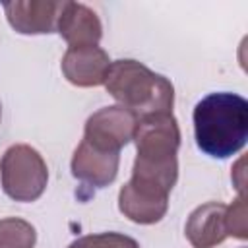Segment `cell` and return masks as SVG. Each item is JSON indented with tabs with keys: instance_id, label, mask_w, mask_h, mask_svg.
I'll list each match as a JSON object with an SVG mask.
<instances>
[{
	"instance_id": "11",
	"label": "cell",
	"mask_w": 248,
	"mask_h": 248,
	"mask_svg": "<svg viewBox=\"0 0 248 248\" xmlns=\"http://www.w3.org/2000/svg\"><path fill=\"white\" fill-rule=\"evenodd\" d=\"M35 227L25 219H0V248H35Z\"/></svg>"
},
{
	"instance_id": "9",
	"label": "cell",
	"mask_w": 248,
	"mask_h": 248,
	"mask_svg": "<svg viewBox=\"0 0 248 248\" xmlns=\"http://www.w3.org/2000/svg\"><path fill=\"white\" fill-rule=\"evenodd\" d=\"M120 153H107L91 147L81 140L72 157V174L95 188L108 186L118 174Z\"/></svg>"
},
{
	"instance_id": "12",
	"label": "cell",
	"mask_w": 248,
	"mask_h": 248,
	"mask_svg": "<svg viewBox=\"0 0 248 248\" xmlns=\"http://www.w3.org/2000/svg\"><path fill=\"white\" fill-rule=\"evenodd\" d=\"M68 248H140V244L122 232H99L85 234L74 240Z\"/></svg>"
},
{
	"instance_id": "7",
	"label": "cell",
	"mask_w": 248,
	"mask_h": 248,
	"mask_svg": "<svg viewBox=\"0 0 248 248\" xmlns=\"http://www.w3.org/2000/svg\"><path fill=\"white\" fill-rule=\"evenodd\" d=\"M62 4L64 2H52V0H16V2H6L4 12L10 25L17 33L43 35L56 31Z\"/></svg>"
},
{
	"instance_id": "13",
	"label": "cell",
	"mask_w": 248,
	"mask_h": 248,
	"mask_svg": "<svg viewBox=\"0 0 248 248\" xmlns=\"http://www.w3.org/2000/svg\"><path fill=\"white\" fill-rule=\"evenodd\" d=\"M227 232L234 238L244 240L248 236V225H246V196L238 194V198L232 202V205H227Z\"/></svg>"
},
{
	"instance_id": "6",
	"label": "cell",
	"mask_w": 248,
	"mask_h": 248,
	"mask_svg": "<svg viewBox=\"0 0 248 248\" xmlns=\"http://www.w3.org/2000/svg\"><path fill=\"white\" fill-rule=\"evenodd\" d=\"M62 74L64 78L78 87H97L105 85L110 58L108 54L97 46H70L62 58Z\"/></svg>"
},
{
	"instance_id": "4",
	"label": "cell",
	"mask_w": 248,
	"mask_h": 248,
	"mask_svg": "<svg viewBox=\"0 0 248 248\" xmlns=\"http://www.w3.org/2000/svg\"><path fill=\"white\" fill-rule=\"evenodd\" d=\"M2 190L16 202H35L48 182V169L37 149L25 143L12 145L0 159Z\"/></svg>"
},
{
	"instance_id": "14",
	"label": "cell",
	"mask_w": 248,
	"mask_h": 248,
	"mask_svg": "<svg viewBox=\"0 0 248 248\" xmlns=\"http://www.w3.org/2000/svg\"><path fill=\"white\" fill-rule=\"evenodd\" d=\"M0 116H2V105H0Z\"/></svg>"
},
{
	"instance_id": "10",
	"label": "cell",
	"mask_w": 248,
	"mask_h": 248,
	"mask_svg": "<svg viewBox=\"0 0 248 248\" xmlns=\"http://www.w3.org/2000/svg\"><path fill=\"white\" fill-rule=\"evenodd\" d=\"M227 205L221 202H207L196 207L186 221V238L194 248H213L221 244L227 232Z\"/></svg>"
},
{
	"instance_id": "3",
	"label": "cell",
	"mask_w": 248,
	"mask_h": 248,
	"mask_svg": "<svg viewBox=\"0 0 248 248\" xmlns=\"http://www.w3.org/2000/svg\"><path fill=\"white\" fill-rule=\"evenodd\" d=\"M105 87L120 107L132 110L138 118L157 112H172V83L138 60L124 58L110 62Z\"/></svg>"
},
{
	"instance_id": "8",
	"label": "cell",
	"mask_w": 248,
	"mask_h": 248,
	"mask_svg": "<svg viewBox=\"0 0 248 248\" xmlns=\"http://www.w3.org/2000/svg\"><path fill=\"white\" fill-rule=\"evenodd\" d=\"M56 31L70 46H91L103 37V25L99 16L79 2H64Z\"/></svg>"
},
{
	"instance_id": "1",
	"label": "cell",
	"mask_w": 248,
	"mask_h": 248,
	"mask_svg": "<svg viewBox=\"0 0 248 248\" xmlns=\"http://www.w3.org/2000/svg\"><path fill=\"white\" fill-rule=\"evenodd\" d=\"M134 143L132 178L118 192V209L134 223L153 225L165 217L169 194L178 178L180 128L172 112L141 116L134 132Z\"/></svg>"
},
{
	"instance_id": "5",
	"label": "cell",
	"mask_w": 248,
	"mask_h": 248,
	"mask_svg": "<svg viewBox=\"0 0 248 248\" xmlns=\"http://www.w3.org/2000/svg\"><path fill=\"white\" fill-rule=\"evenodd\" d=\"M138 116L120 107H105L93 112L85 122L83 141L107 153H120V149L134 140Z\"/></svg>"
},
{
	"instance_id": "2",
	"label": "cell",
	"mask_w": 248,
	"mask_h": 248,
	"mask_svg": "<svg viewBox=\"0 0 248 248\" xmlns=\"http://www.w3.org/2000/svg\"><path fill=\"white\" fill-rule=\"evenodd\" d=\"M194 136L213 159L238 153L248 138V101L236 93H209L194 108Z\"/></svg>"
}]
</instances>
